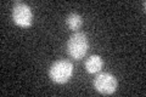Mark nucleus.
Returning a JSON list of instances; mask_svg holds the SVG:
<instances>
[{"instance_id":"nucleus-2","label":"nucleus","mask_w":146,"mask_h":97,"mask_svg":"<svg viewBox=\"0 0 146 97\" xmlns=\"http://www.w3.org/2000/svg\"><path fill=\"white\" fill-rule=\"evenodd\" d=\"M73 74V64L67 59L55 61L49 69L50 79L56 84H65Z\"/></svg>"},{"instance_id":"nucleus-5","label":"nucleus","mask_w":146,"mask_h":97,"mask_svg":"<svg viewBox=\"0 0 146 97\" xmlns=\"http://www.w3.org/2000/svg\"><path fill=\"white\" fill-rule=\"evenodd\" d=\"M84 66H85L86 72L93 74V73H98V72L101 71V68L104 66V61L99 55H93V56H90L85 61Z\"/></svg>"},{"instance_id":"nucleus-1","label":"nucleus","mask_w":146,"mask_h":97,"mask_svg":"<svg viewBox=\"0 0 146 97\" xmlns=\"http://www.w3.org/2000/svg\"><path fill=\"white\" fill-rule=\"evenodd\" d=\"M89 49V41L86 38V34L83 32L73 33L67 43V52L68 55L76 61L84 58Z\"/></svg>"},{"instance_id":"nucleus-3","label":"nucleus","mask_w":146,"mask_h":97,"mask_svg":"<svg viewBox=\"0 0 146 97\" xmlns=\"http://www.w3.org/2000/svg\"><path fill=\"white\" fill-rule=\"evenodd\" d=\"M12 20L17 26L22 28H28L32 26L33 21V13L31 7L25 3L17 1L12 7Z\"/></svg>"},{"instance_id":"nucleus-4","label":"nucleus","mask_w":146,"mask_h":97,"mask_svg":"<svg viewBox=\"0 0 146 97\" xmlns=\"http://www.w3.org/2000/svg\"><path fill=\"white\" fill-rule=\"evenodd\" d=\"M94 87L102 95H112L117 90V79L111 73H100L94 79Z\"/></svg>"},{"instance_id":"nucleus-6","label":"nucleus","mask_w":146,"mask_h":97,"mask_svg":"<svg viewBox=\"0 0 146 97\" xmlns=\"http://www.w3.org/2000/svg\"><path fill=\"white\" fill-rule=\"evenodd\" d=\"M66 23H67V26H68V28L70 29L77 30V29L80 28L82 24H83V17H82L80 15H78V13L72 12V13H70V15L67 16Z\"/></svg>"}]
</instances>
